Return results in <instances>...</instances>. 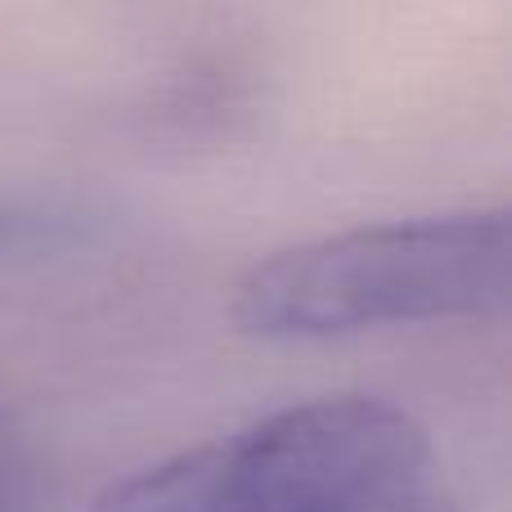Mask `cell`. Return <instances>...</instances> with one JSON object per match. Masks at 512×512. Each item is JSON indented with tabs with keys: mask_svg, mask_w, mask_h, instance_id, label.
Returning a JSON list of instances; mask_svg holds the SVG:
<instances>
[{
	"mask_svg": "<svg viewBox=\"0 0 512 512\" xmlns=\"http://www.w3.org/2000/svg\"><path fill=\"white\" fill-rule=\"evenodd\" d=\"M508 297L504 207L355 225L248 265L230 297L239 333L324 342L364 328L490 315Z\"/></svg>",
	"mask_w": 512,
	"mask_h": 512,
	"instance_id": "1",
	"label": "cell"
},
{
	"mask_svg": "<svg viewBox=\"0 0 512 512\" xmlns=\"http://www.w3.org/2000/svg\"><path fill=\"white\" fill-rule=\"evenodd\" d=\"M212 512H459L427 427L382 396H324L216 441Z\"/></svg>",
	"mask_w": 512,
	"mask_h": 512,
	"instance_id": "2",
	"label": "cell"
},
{
	"mask_svg": "<svg viewBox=\"0 0 512 512\" xmlns=\"http://www.w3.org/2000/svg\"><path fill=\"white\" fill-rule=\"evenodd\" d=\"M212 499H216V441H207L113 481L90 512H212Z\"/></svg>",
	"mask_w": 512,
	"mask_h": 512,
	"instance_id": "3",
	"label": "cell"
},
{
	"mask_svg": "<svg viewBox=\"0 0 512 512\" xmlns=\"http://www.w3.org/2000/svg\"><path fill=\"white\" fill-rule=\"evenodd\" d=\"M77 234H81L77 207L54 203V198L0 194V270L68 248Z\"/></svg>",
	"mask_w": 512,
	"mask_h": 512,
	"instance_id": "4",
	"label": "cell"
},
{
	"mask_svg": "<svg viewBox=\"0 0 512 512\" xmlns=\"http://www.w3.org/2000/svg\"><path fill=\"white\" fill-rule=\"evenodd\" d=\"M0 512H45L36 454L5 409H0Z\"/></svg>",
	"mask_w": 512,
	"mask_h": 512,
	"instance_id": "5",
	"label": "cell"
}]
</instances>
